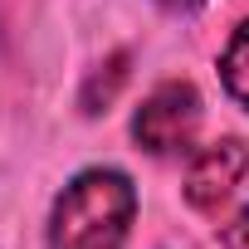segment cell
<instances>
[{"instance_id":"cell-5","label":"cell","mask_w":249,"mask_h":249,"mask_svg":"<svg viewBox=\"0 0 249 249\" xmlns=\"http://www.w3.org/2000/svg\"><path fill=\"white\" fill-rule=\"evenodd\" d=\"M220 78H225L230 98L249 107V20L230 35V44H225V54H220Z\"/></svg>"},{"instance_id":"cell-6","label":"cell","mask_w":249,"mask_h":249,"mask_svg":"<svg viewBox=\"0 0 249 249\" xmlns=\"http://www.w3.org/2000/svg\"><path fill=\"white\" fill-rule=\"evenodd\" d=\"M220 239H225L230 249H249V210H239L230 225H220Z\"/></svg>"},{"instance_id":"cell-3","label":"cell","mask_w":249,"mask_h":249,"mask_svg":"<svg viewBox=\"0 0 249 249\" xmlns=\"http://www.w3.org/2000/svg\"><path fill=\"white\" fill-rule=\"evenodd\" d=\"M244 166H249V152L234 137L200 147L191 157V166H186V200L196 210H220V200H230V191L239 186Z\"/></svg>"},{"instance_id":"cell-2","label":"cell","mask_w":249,"mask_h":249,"mask_svg":"<svg viewBox=\"0 0 249 249\" xmlns=\"http://www.w3.org/2000/svg\"><path fill=\"white\" fill-rule=\"evenodd\" d=\"M200 127V93L186 83V78H171L161 88L147 93V103L137 107L132 117V137L142 152L152 157H171V152H186L191 137Z\"/></svg>"},{"instance_id":"cell-7","label":"cell","mask_w":249,"mask_h":249,"mask_svg":"<svg viewBox=\"0 0 249 249\" xmlns=\"http://www.w3.org/2000/svg\"><path fill=\"white\" fill-rule=\"evenodd\" d=\"M157 5H166V10H196L200 0H157Z\"/></svg>"},{"instance_id":"cell-4","label":"cell","mask_w":249,"mask_h":249,"mask_svg":"<svg viewBox=\"0 0 249 249\" xmlns=\"http://www.w3.org/2000/svg\"><path fill=\"white\" fill-rule=\"evenodd\" d=\"M127 64H132L127 49H112V54L88 73V83H83V112H88V117H98V112L112 107V98L122 93V83H127V73H132Z\"/></svg>"},{"instance_id":"cell-1","label":"cell","mask_w":249,"mask_h":249,"mask_svg":"<svg viewBox=\"0 0 249 249\" xmlns=\"http://www.w3.org/2000/svg\"><path fill=\"white\" fill-rule=\"evenodd\" d=\"M137 215V191L122 171H83L64 186L49 215V249H122Z\"/></svg>"}]
</instances>
